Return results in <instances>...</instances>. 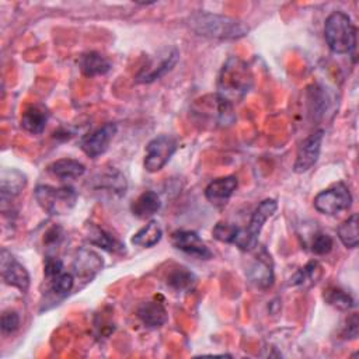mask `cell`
<instances>
[{
  "instance_id": "1",
  "label": "cell",
  "mask_w": 359,
  "mask_h": 359,
  "mask_svg": "<svg viewBox=\"0 0 359 359\" xmlns=\"http://www.w3.org/2000/svg\"><path fill=\"white\" fill-rule=\"evenodd\" d=\"M188 24L195 34L220 41L240 39L250 31L248 25L238 18L209 11H198L192 14Z\"/></svg>"
},
{
  "instance_id": "2",
  "label": "cell",
  "mask_w": 359,
  "mask_h": 359,
  "mask_svg": "<svg viewBox=\"0 0 359 359\" xmlns=\"http://www.w3.org/2000/svg\"><path fill=\"white\" fill-rule=\"evenodd\" d=\"M252 86V74L248 65L230 56L222 66L217 79V95L233 104L243 100Z\"/></svg>"
},
{
  "instance_id": "3",
  "label": "cell",
  "mask_w": 359,
  "mask_h": 359,
  "mask_svg": "<svg viewBox=\"0 0 359 359\" xmlns=\"http://www.w3.org/2000/svg\"><path fill=\"white\" fill-rule=\"evenodd\" d=\"M324 38L331 52L353 53L356 48V27L344 11L331 13L324 24Z\"/></svg>"
},
{
  "instance_id": "4",
  "label": "cell",
  "mask_w": 359,
  "mask_h": 359,
  "mask_svg": "<svg viewBox=\"0 0 359 359\" xmlns=\"http://www.w3.org/2000/svg\"><path fill=\"white\" fill-rule=\"evenodd\" d=\"M278 202L272 198H266L254 209L248 226L245 229H238L237 237L234 240V245L241 251H254L258 245V237L265 222L276 212Z\"/></svg>"
},
{
  "instance_id": "5",
  "label": "cell",
  "mask_w": 359,
  "mask_h": 359,
  "mask_svg": "<svg viewBox=\"0 0 359 359\" xmlns=\"http://www.w3.org/2000/svg\"><path fill=\"white\" fill-rule=\"evenodd\" d=\"M34 196L38 205L49 215H66L76 206L79 195L70 185L57 188L52 185H38L34 191Z\"/></svg>"
},
{
  "instance_id": "6",
  "label": "cell",
  "mask_w": 359,
  "mask_h": 359,
  "mask_svg": "<svg viewBox=\"0 0 359 359\" xmlns=\"http://www.w3.org/2000/svg\"><path fill=\"white\" fill-rule=\"evenodd\" d=\"M313 205L317 212L328 216H335L351 208L352 195L349 188L339 181L318 192L313 201Z\"/></svg>"
},
{
  "instance_id": "7",
  "label": "cell",
  "mask_w": 359,
  "mask_h": 359,
  "mask_svg": "<svg viewBox=\"0 0 359 359\" xmlns=\"http://www.w3.org/2000/svg\"><path fill=\"white\" fill-rule=\"evenodd\" d=\"M177 150V140L170 135H158L146 146L143 167L149 172H157L171 160Z\"/></svg>"
},
{
  "instance_id": "8",
  "label": "cell",
  "mask_w": 359,
  "mask_h": 359,
  "mask_svg": "<svg viewBox=\"0 0 359 359\" xmlns=\"http://www.w3.org/2000/svg\"><path fill=\"white\" fill-rule=\"evenodd\" d=\"M324 137V130L317 129L311 135H309L306 139L302 140V143L297 147L296 160L293 164V170L297 174L309 171L318 160L321 153V143Z\"/></svg>"
},
{
  "instance_id": "9",
  "label": "cell",
  "mask_w": 359,
  "mask_h": 359,
  "mask_svg": "<svg viewBox=\"0 0 359 359\" xmlns=\"http://www.w3.org/2000/svg\"><path fill=\"white\" fill-rule=\"evenodd\" d=\"M116 130H118L116 123L108 122L101 128L83 136L80 140V149L90 158H97L108 150L109 143L116 135Z\"/></svg>"
},
{
  "instance_id": "10",
  "label": "cell",
  "mask_w": 359,
  "mask_h": 359,
  "mask_svg": "<svg viewBox=\"0 0 359 359\" xmlns=\"http://www.w3.org/2000/svg\"><path fill=\"white\" fill-rule=\"evenodd\" d=\"M0 268H1V278L7 285L17 287L21 293H25L28 290L29 287L28 271L6 248H3L0 254Z\"/></svg>"
},
{
  "instance_id": "11",
  "label": "cell",
  "mask_w": 359,
  "mask_h": 359,
  "mask_svg": "<svg viewBox=\"0 0 359 359\" xmlns=\"http://www.w3.org/2000/svg\"><path fill=\"white\" fill-rule=\"evenodd\" d=\"M247 278L259 289H268L273 285V261L265 247H261L259 251H257L254 261L247 269Z\"/></svg>"
},
{
  "instance_id": "12",
  "label": "cell",
  "mask_w": 359,
  "mask_h": 359,
  "mask_svg": "<svg viewBox=\"0 0 359 359\" xmlns=\"http://www.w3.org/2000/svg\"><path fill=\"white\" fill-rule=\"evenodd\" d=\"M171 244L174 245V248L198 259H210L213 255L206 243L199 237L196 231L192 230L172 231Z\"/></svg>"
},
{
  "instance_id": "13",
  "label": "cell",
  "mask_w": 359,
  "mask_h": 359,
  "mask_svg": "<svg viewBox=\"0 0 359 359\" xmlns=\"http://www.w3.org/2000/svg\"><path fill=\"white\" fill-rule=\"evenodd\" d=\"M104 259L90 248H79L73 258V275L84 282H91L95 275L102 269Z\"/></svg>"
},
{
  "instance_id": "14",
  "label": "cell",
  "mask_w": 359,
  "mask_h": 359,
  "mask_svg": "<svg viewBox=\"0 0 359 359\" xmlns=\"http://www.w3.org/2000/svg\"><path fill=\"white\" fill-rule=\"evenodd\" d=\"M238 187L237 177L226 175L210 181L205 188L206 201L215 208H224Z\"/></svg>"
},
{
  "instance_id": "15",
  "label": "cell",
  "mask_w": 359,
  "mask_h": 359,
  "mask_svg": "<svg viewBox=\"0 0 359 359\" xmlns=\"http://www.w3.org/2000/svg\"><path fill=\"white\" fill-rule=\"evenodd\" d=\"M93 187L98 192L107 194L112 198H121L128 189V182L119 170L111 167L102 172H98L93 178Z\"/></svg>"
},
{
  "instance_id": "16",
  "label": "cell",
  "mask_w": 359,
  "mask_h": 359,
  "mask_svg": "<svg viewBox=\"0 0 359 359\" xmlns=\"http://www.w3.org/2000/svg\"><path fill=\"white\" fill-rule=\"evenodd\" d=\"M136 314H137V318L142 321V324L147 328H158L164 325L168 320L167 310L164 304L158 300L143 302L137 307Z\"/></svg>"
},
{
  "instance_id": "17",
  "label": "cell",
  "mask_w": 359,
  "mask_h": 359,
  "mask_svg": "<svg viewBox=\"0 0 359 359\" xmlns=\"http://www.w3.org/2000/svg\"><path fill=\"white\" fill-rule=\"evenodd\" d=\"M27 187V177L17 168H4L0 175V191L1 202L6 203L8 199L15 198Z\"/></svg>"
},
{
  "instance_id": "18",
  "label": "cell",
  "mask_w": 359,
  "mask_h": 359,
  "mask_svg": "<svg viewBox=\"0 0 359 359\" xmlns=\"http://www.w3.org/2000/svg\"><path fill=\"white\" fill-rule=\"evenodd\" d=\"M49 111L43 104H31L21 116V126L31 135H41L48 123Z\"/></svg>"
},
{
  "instance_id": "19",
  "label": "cell",
  "mask_w": 359,
  "mask_h": 359,
  "mask_svg": "<svg viewBox=\"0 0 359 359\" xmlns=\"http://www.w3.org/2000/svg\"><path fill=\"white\" fill-rule=\"evenodd\" d=\"M180 59V53L177 49L168 50L167 55L158 62V65L153 63L149 69H142V72L136 76L137 83H153L163 76H165L168 72L172 70V67L177 65Z\"/></svg>"
},
{
  "instance_id": "20",
  "label": "cell",
  "mask_w": 359,
  "mask_h": 359,
  "mask_svg": "<svg viewBox=\"0 0 359 359\" xmlns=\"http://www.w3.org/2000/svg\"><path fill=\"white\" fill-rule=\"evenodd\" d=\"M79 67L84 76L95 77V76H102L108 73L112 65L104 55H101L100 52L91 50L80 56Z\"/></svg>"
},
{
  "instance_id": "21",
  "label": "cell",
  "mask_w": 359,
  "mask_h": 359,
  "mask_svg": "<svg viewBox=\"0 0 359 359\" xmlns=\"http://www.w3.org/2000/svg\"><path fill=\"white\" fill-rule=\"evenodd\" d=\"M160 208L161 201L157 192L154 191H144L130 203V212L137 219H147L156 215L160 210Z\"/></svg>"
},
{
  "instance_id": "22",
  "label": "cell",
  "mask_w": 359,
  "mask_h": 359,
  "mask_svg": "<svg viewBox=\"0 0 359 359\" xmlns=\"http://www.w3.org/2000/svg\"><path fill=\"white\" fill-rule=\"evenodd\" d=\"M48 171L59 180H74L86 172V165L74 158H59L48 165Z\"/></svg>"
},
{
  "instance_id": "23",
  "label": "cell",
  "mask_w": 359,
  "mask_h": 359,
  "mask_svg": "<svg viewBox=\"0 0 359 359\" xmlns=\"http://www.w3.org/2000/svg\"><path fill=\"white\" fill-rule=\"evenodd\" d=\"M87 240L90 244L97 245L102 250H107L109 252H118L122 251L125 245H122L114 236H111L107 230L97 224H90L87 231Z\"/></svg>"
},
{
  "instance_id": "24",
  "label": "cell",
  "mask_w": 359,
  "mask_h": 359,
  "mask_svg": "<svg viewBox=\"0 0 359 359\" xmlns=\"http://www.w3.org/2000/svg\"><path fill=\"white\" fill-rule=\"evenodd\" d=\"M163 237V230L160 227V224L156 220H150L149 223H146L142 229H139L133 237L130 238L132 244L139 245V247H153L156 245Z\"/></svg>"
},
{
  "instance_id": "25",
  "label": "cell",
  "mask_w": 359,
  "mask_h": 359,
  "mask_svg": "<svg viewBox=\"0 0 359 359\" xmlns=\"http://www.w3.org/2000/svg\"><path fill=\"white\" fill-rule=\"evenodd\" d=\"M167 285L175 292H188L196 283V276L194 272L184 266H177L167 275Z\"/></svg>"
},
{
  "instance_id": "26",
  "label": "cell",
  "mask_w": 359,
  "mask_h": 359,
  "mask_svg": "<svg viewBox=\"0 0 359 359\" xmlns=\"http://www.w3.org/2000/svg\"><path fill=\"white\" fill-rule=\"evenodd\" d=\"M325 302L338 310H351L355 307V300L349 292L339 286H330L324 290Z\"/></svg>"
},
{
  "instance_id": "27",
  "label": "cell",
  "mask_w": 359,
  "mask_h": 359,
  "mask_svg": "<svg viewBox=\"0 0 359 359\" xmlns=\"http://www.w3.org/2000/svg\"><path fill=\"white\" fill-rule=\"evenodd\" d=\"M338 238L346 248L358 247V215H351L346 220H344L338 227Z\"/></svg>"
},
{
  "instance_id": "28",
  "label": "cell",
  "mask_w": 359,
  "mask_h": 359,
  "mask_svg": "<svg viewBox=\"0 0 359 359\" xmlns=\"http://www.w3.org/2000/svg\"><path fill=\"white\" fill-rule=\"evenodd\" d=\"M320 276H321V265L317 261H310L290 278L289 283L293 286H300L306 283L313 285L317 282Z\"/></svg>"
},
{
  "instance_id": "29",
  "label": "cell",
  "mask_w": 359,
  "mask_h": 359,
  "mask_svg": "<svg viewBox=\"0 0 359 359\" xmlns=\"http://www.w3.org/2000/svg\"><path fill=\"white\" fill-rule=\"evenodd\" d=\"M48 280H49V292L59 299L66 297L74 287V275L72 272L63 271Z\"/></svg>"
},
{
  "instance_id": "30",
  "label": "cell",
  "mask_w": 359,
  "mask_h": 359,
  "mask_svg": "<svg viewBox=\"0 0 359 359\" xmlns=\"http://www.w3.org/2000/svg\"><path fill=\"white\" fill-rule=\"evenodd\" d=\"M332 245H334V240L330 234L323 233V231H317L311 237L310 250L316 255H325L332 250Z\"/></svg>"
},
{
  "instance_id": "31",
  "label": "cell",
  "mask_w": 359,
  "mask_h": 359,
  "mask_svg": "<svg viewBox=\"0 0 359 359\" xmlns=\"http://www.w3.org/2000/svg\"><path fill=\"white\" fill-rule=\"evenodd\" d=\"M238 226L236 224H229V223H223L219 222L213 230H212V236L222 243H227V244H234V240L237 237L238 233Z\"/></svg>"
},
{
  "instance_id": "32",
  "label": "cell",
  "mask_w": 359,
  "mask_h": 359,
  "mask_svg": "<svg viewBox=\"0 0 359 359\" xmlns=\"http://www.w3.org/2000/svg\"><path fill=\"white\" fill-rule=\"evenodd\" d=\"M1 332L4 335H10L13 332H15L20 327V316L17 311L14 310H6L1 314Z\"/></svg>"
},
{
  "instance_id": "33",
  "label": "cell",
  "mask_w": 359,
  "mask_h": 359,
  "mask_svg": "<svg viewBox=\"0 0 359 359\" xmlns=\"http://www.w3.org/2000/svg\"><path fill=\"white\" fill-rule=\"evenodd\" d=\"M63 272V262L60 258L57 257H52V255H46L45 258V264H43V273L46 279H50L53 276H56L57 273Z\"/></svg>"
},
{
  "instance_id": "34",
  "label": "cell",
  "mask_w": 359,
  "mask_h": 359,
  "mask_svg": "<svg viewBox=\"0 0 359 359\" xmlns=\"http://www.w3.org/2000/svg\"><path fill=\"white\" fill-rule=\"evenodd\" d=\"M358 337V314H352L346 320V325L342 330V338L355 339Z\"/></svg>"
}]
</instances>
